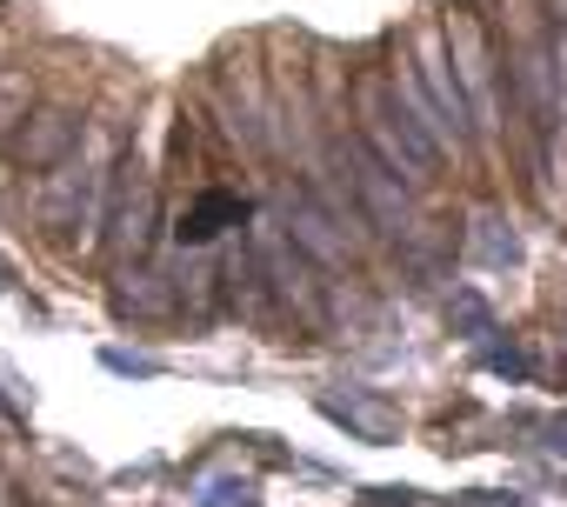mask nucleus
<instances>
[{
	"mask_svg": "<svg viewBox=\"0 0 567 507\" xmlns=\"http://www.w3.org/2000/svg\"><path fill=\"white\" fill-rule=\"evenodd\" d=\"M334 227H341V220H334V214H321L308 194H295V200H288V234H295L308 254H321V261H341V254H348V234H334Z\"/></svg>",
	"mask_w": 567,
	"mask_h": 507,
	"instance_id": "obj_3",
	"label": "nucleus"
},
{
	"mask_svg": "<svg viewBox=\"0 0 567 507\" xmlns=\"http://www.w3.org/2000/svg\"><path fill=\"white\" fill-rule=\"evenodd\" d=\"M421 68H427V81H434V101H441V114H454V134H461V127H467V101H461V87H454V74H447L441 34H427V41H421Z\"/></svg>",
	"mask_w": 567,
	"mask_h": 507,
	"instance_id": "obj_5",
	"label": "nucleus"
},
{
	"mask_svg": "<svg viewBox=\"0 0 567 507\" xmlns=\"http://www.w3.org/2000/svg\"><path fill=\"white\" fill-rule=\"evenodd\" d=\"M107 361H114L121 374H154V361H147V354H107Z\"/></svg>",
	"mask_w": 567,
	"mask_h": 507,
	"instance_id": "obj_9",
	"label": "nucleus"
},
{
	"mask_svg": "<svg viewBox=\"0 0 567 507\" xmlns=\"http://www.w3.org/2000/svg\"><path fill=\"white\" fill-rule=\"evenodd\" d=\"M220 220H240V207H234L227 194H207V200L181 220V240H187V247H207V240L220 234Z\"/></svg>",
	"mask_w": 567,
	"mask_h": 507,
	"instance_id": "obj_6",
	"label": "nucleus"
},
{
	"mask_svg": "<svg viewBox=\"0 0 567 507\" xmlns=\"http://www.w3.org/2000/svg\"><path fill=\"white\" fill-rule=\"evenodd\" d=\"M28 121V74H0V127Z\"/></svg>",
	"mask_w": 567,
	"mask_h": 507,
	"instance_id": "obj_8",
	"label": "nucleus"
},
{
	"mask_svg": "<svg viewBox=\"0 0 567 507\" xmlns=\"http://www.w3.org/2000/svg\"><path fill=\"white\" fill-rule=\"evenodd\" d=\"M74 141H81V121H74V114H61V107H48V114H34V121L21 127L14 154H21L28 167H61V161L74 154Z\"/></svg>",
	"mask_w": 567,
	"mask_h": 507,
	"instance_id": "obj_1",
	"label": "nucleus"
},
{
	"mask_svg": "<svg viewBox=\"0 0 567 507\" xmlns=\"http://www.w3.org/2000/svg\"><path fill=\"white\" fill-rule=\"evenodd\" d=\"M127 174V207H121V254H141L147 240H154V194H147V180L134 187V167H121Z\"/></svg>",
	"mask_w": 567,
	"mask_h": 507,
	"instance_id": "obj_4",
	"label": "nucleus"
},
{
	"mask_svg": "<svg viewBox=\"0 0 567 507\" xmlns=\"http://www.w3.org/2000/svg\"><path fill=\"white\" fill-rule=\"evenodd\" d=\"M348 167H354V187H361V200L374 207V220H381L388 234H401V227H408V194H401V180H394L381 161H368V147H354Z\"/></svg>",
	"mask_w": 567,
	"mask_h": 507,
	"instance_id": "obj_2",
	"label": "nucleus"
},
{
	"mask_svg": "<svg viewBox=\"0 0 567 507\" xmlns=\"http://www.w3.org/2000/svg\"><path fill=\"white\" fill-rule=\"evenodd\" d=\"M328 414H334V421H348V427H361L368 441H388V434L401 427L381 401H328Z\"/></svg>",
	"mask_w": 567,
	"mask_h": 507,
	"instance_id": "obj_7",
	"label": "nucleus"
}]
</instances>
